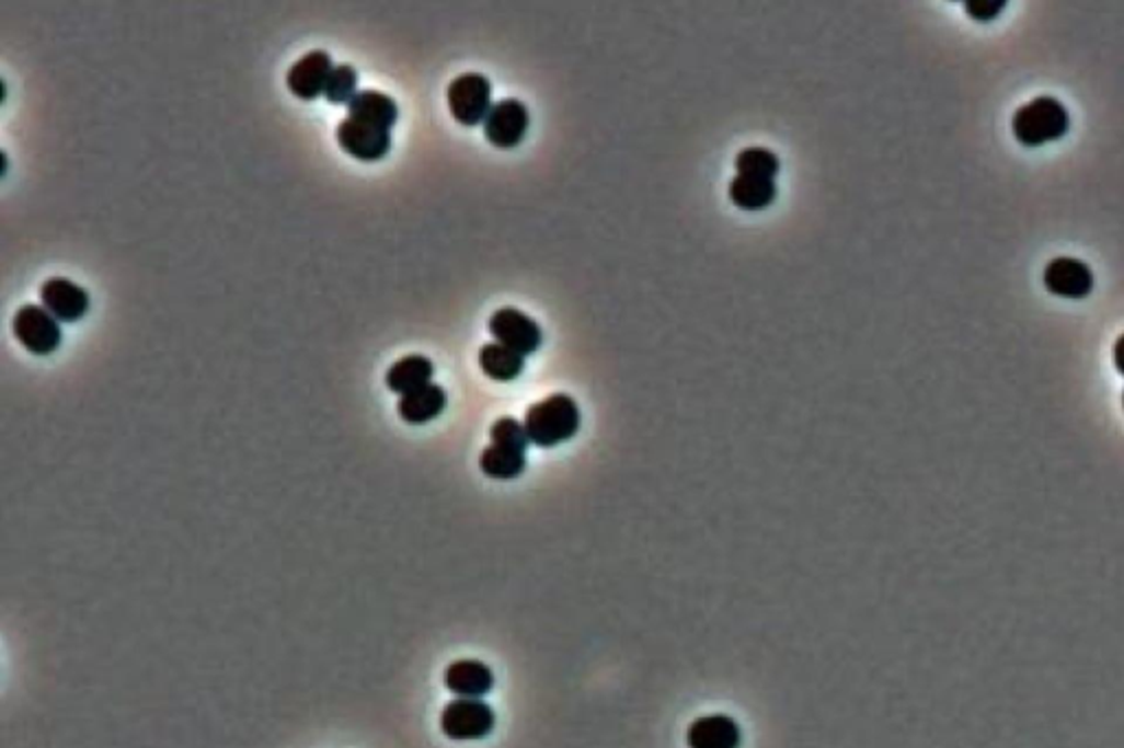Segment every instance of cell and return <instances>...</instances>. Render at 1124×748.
<instances>
[{"instance_id":"cell-1","label":"cell","mask_w":1124,"mask_h":748,"mask_svg":"<svg viewBox=\"0 0 1124 748\" xmlns=\"http://www.w3.org/2000/svg\"><path fill=\"white\" fill-rule=\"evenodd\" d=\"M523 426L534 446L553 448L576 437L581 428V408L574 398L555 393L529 406Z\"/></svg>"},{"instance_id":"cell-2","label":"cell","mask_w":1124,"mask_h":748,"mask_svg":"<svg viewBox=\"0 0 1124 748\" xmlns=\"http://www.w3.org/2000/svg\"><path fill=\"white\" fill-rule=\"evenodd\" d=\"M1069 130V113L1054 97H1036L1012 117V135L1025 148H1041L1058 141Z\"/></svg>"},{"instance_id":"cell-3","label":"cell","mask_w":1124,"mask_h":748,"mask_svg":"<svg viewBox=\"0 0 1124 748\" xmlns=\"http://www.w3.org/2000/svg\"><path fill=\"white\" fill-rule=\"evenodd\" d=\"M496 715L481 698H457L450 700L439 717L441 733L457 741L483 739L492 733Z\"/></svg>"},{"instance_id":"cell-4","label":"cell","mask_w":1124,"mask_h":748,"mask_svg":"<svg viewBox=\"0 0 1124 748\" xmlns=\"http://www.w3.org/2000/svg\"><path fill=\"white\" fill-rule=\"evenodd\" d=\"M448 108L457 124L479 126L492 111V84L481 73H463L448 87Z\"/></svg>"},{"instance_id":"cell-5","label":"cell","mask_w":1124,"mask_h":748,"mask_svg":"<svg viewBox=\"0 0 1124 748\" xmlns=\"http://www.w3.org/2000/svg\"><path fill=\"white\" fill-rule=\"evenodd\" d=\"M14 336L27 352L36 356H49L62 343L60 321L41 306H23L16 312Z\"/></svg>"},{"instance_id":"cell-6","label":"cell","mask_w":1124,"mask_h":748,"mask_svg":"<svg viewBox=\"0 0 1124 748\" xmlns=\"http://www.w3.org/2000/svg\"><path fill=\"white\" fill-rule=\"evenodd\" d=\"M490 334L498 345L516 352L518 356H531L542 345L540 325L516 308H501L490 317Z\"/></svg>"},{"instance_id":"cell-7","label":"cell","mask_w":1124,"mask_h":748,"mask_svg":"<svg viewBox=\"0 0 1124 748\" xmlns=\"http://www.w3.org/2000/svg\"><path fill=\"white\" fill-rule=\"evenodd\" d=\"M529 128L527 106L518 100H503L492 106L483 122V135L490 146L498 150L518 148Z\"/></svg>"},{"instance_id":"cell-8","label":"cell","mask_w":1124,"mask_h":748,"mask_svg":"<svg viewBox=\"0 0 1124 748\" xmlns=\"http://www.w3.org/2000/svg\"><path fill=\"white\" fill-rule=\"evenodd\" d=\"M336 139H339V146L349 157H354L358 161H367V163L385 159L391 150L389 130H380L376 126L356 122L352 117L341 122V126L336 130Z\"/></svg>"},{"instance_id":"cell-9","label":"cell","mask_w":1124,"mask_h":748,"mask_svg":"<svg viewBox=\"0 0 1124 748\" xmlns=\"http://www.w3.org/2000/svg\"><path fill=\"white\" fill-rule=\"evenodd\" d=\"M1043 286L1056 297L1085 299L1093 290V273L1076 257H1056L1043 271Z\"/></svg>"},{"instance_id":"cell-10","label":"cell","mask_w":1124,"mask_h":748,"mask_svg":"<svg viewBox=\"0 0 1124 748\" xmlns=\"http://www.w3.org/2000/svg\"><path fill=\"white\" fill-rule=\"evenodd\" d=\"M332 71H334L332 58L325 51H312L290 67L286 82L295 97H299L303 102H312V100L325 95Z\"/></svg>"},{"instance_id":"cell-11","label":"cell","mask_w":1124,"mask_h":748,"mask_svg":"<svg viewBox=\"0 0 1124 748\" xmlns=\"http://www.w3.org/2000/svg\"><path fill=\"white\" fill-rule=\"evenodd\" d=\"M41 297H43V308H47L60 323H76V321L84 319L91 308L89 292L65 277L49 279L43 286Z\"/></svg>"},{"instance_id":"cell-12","label":"cell","mask_w":1124,"mask_h":748,"mask_svg":"<svg viewBox=\"0 0 1124 748\" xmlns=\"http://www.w3.org/2000/svg\"><path fill=\"white\" fill-rule=\"evenodd\" d=\"M444 684L457 698H483L494 687V674L481 660L461 658L448 665Z\"/></svg>"},{"instance_id":"cell-13","label":"cell","mask_w":1124,"mask_h":748,"mask_svg":"<svg viewBox=\"0 0 1124 748\" xmlns=\"http://www.w3.org/2000/svg\"><path fill=\"white\" fill-rule=\"evenodd\" d=\"M743 733L734 717L716 713L695 720L688 728L690 748H741Z\"/></svg>"},{"instance_id":"cell-14","label":"cell","mask_w":1124,"mask_h":748,"mask_svg":"<svg viewBox=\"0 0 1124 748\" xmlns=\"http://www.w3.org/2000/svg\"><path fill=\"white\" fill-rule=\"evenodd\" d=\"M347 113L352 119L376 126L380 130H391L398 122V104L378 91H360L349 104Z\"/></svg>"},{"instance_id":"cell-15","label":"cell","mask_w":1124,"mask_h":748,"mask_svg":"<svg viewBox=\"0 0 1124 748\" xmlns=\"http://www.w3.org/2000/svg\"><path fill=\"white\" fill-rule=\"evenodd\" d=\"M446 408V391L439 384H426L413 393H406L398 402V415L406 424H426L439 417Z\"/></svg>"},{"instance_id":"cell-16","label":"cell","mask_w":1124,"mask_h":748,"mask_svg":"<svg viewBox=\"0 0 1124 748\" xmlns=\"http://www.w3.org/2000/svg\"><path fill=\"white\" fill-rule=\"evenodd\" d=\"M730 198L738 209L758 211L767 209L778 198V185L771 179L760 176H736L730 185Z\"/></svg>"},{"instance_id":"cell-17","label":"cell","mask_w":1124,"mask_h":748,"mask_svg":"<svg viewBox=\"0 0 1124 748\" xmlns=\"http://www.w3.org/2000/svg\"><path fill=\"white\" fill-rule=\"evenodd\" d=\"M433 378V363L424 356H406L391 365L387 371V387L393 393L406 395L413 393L426 384H431Z\"/></svg>"},{"instance_id":"cell-18","label":"cell","mask_w":1124,"mask_h":748,"mask_svg":"<svg viewBox=\"0 0 1124 748\" xmlns=\"http://www.w3.org/2000/svg\"><path fill=\"white\" fill-rule=\"evenodd\" d=\"M479 367L488 378L496 382H512L523 373L525 358L498 343H490L479 352Z\"/></svg>"},{"instance_id":"cell-19","label":"cell","mask_w":1124,"mask_h":748,"mask_svg":"<svg viewBox=\"0 0 1124 748\" xmlns=\"http://www.w3.org/2000/svg\"><path fill=\"white\" fill-rule=\"evenodd\" d=\"M525 465H527L525 452L512 450L505 446H496V444H490L481 452V459H479L481 472L485 476L498 479V481H509V479L520 476L525 472Z\"/></svg>"},{"instance_id":"cell-20","label":"cell","mask_w":1124,"mask_h":748,"mask_svg":"<svg viewBox=\"0 0 1124 748\" xmlns=\"http://www.w3.org/2000/svg\"><path fill=\"white\" fill-rule=\"evenodd\" d=\"M780 159L771 150L765 148H747L736 157V170L741 176H760L771 179L780 174Z\"/></svg>"},{"instance_id":"cell-21","label":"cell","mask_w":1124,"mask_h":748,"mask_svg":"<svg viewBox=\"0 0 1124 748\" xmlns=\"http://www.w3.org/2000/svg\"><path fill=\"white\" fill-rule=\"evenodd\" d=\"M356 84H358L356 71L349 65H341L330 76V82L325 89V100L330 104H349L358 95Z\"/></svg>"},{"instance_id":"cell-22","label":"cell","mask_w":1124,"mask_h":748,"mask_svg":"<svg viewBox=\"0 0 1124 748\" xmlns=\"http://www.w3.org/2000/svg\"><path fill=\"white\" fill-rule=\"evenodd\" d=\"M490 439L492 444L496 446H505V448H512V450H520L525 452L527 446L531 444L529 437H527V430L520 422H516L514 417H501L492 424L490 428Z\"/></svg>"},{"instance_id":"cell-23","label":"cell","mask_w":1124,"mask_h":748,"mask_svg":"<svg viewBox=\"0 0 1124 748\" xmlns=\"http://www.w3.org/2000/svg\"><path fill=\"white\" fill-rule=\"evenodd\" d=\"M964 10L971 19L988 23L1006 10V3H1001V0H968V3H964Z\"/></svg>"},{"instance_id":"cell-24","label":"cell","mask_w":1124,"mask_h":748,"mask_svg":"<svg viewBox=\"0 0 1124 748\" xmlns=\"http://www.w3.org/2000/svg\"><path fill=\"white\" fill-rule=\"evenodd\" d=\"M1113 363H1115V369L1124 376V334L1115 341V347H1113Z\"/></svg>"},{"instance_id":"cell-25","label":"cell","mask_w":1124,"mask_h":748,"mask_svg":"<svg viewBox=\"0 0 1124 748\" xmlns=\"http://www.w3.org/2000/svg\"><path fill=\"white\" fill-rule=\"evenodd\" d=\"M1122 402H1124V398H1122Z\"/></svg>"}]
</instances>
